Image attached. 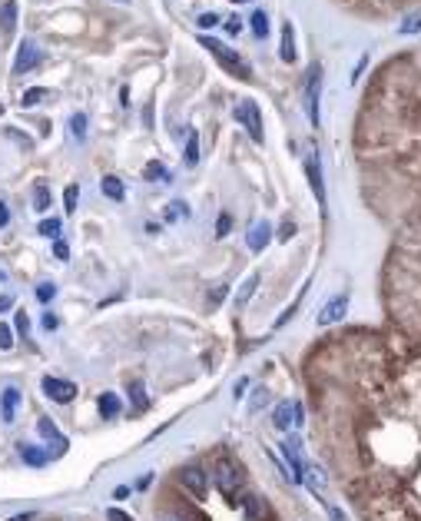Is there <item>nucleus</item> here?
Returning a JSON list of instances; mask_svg holds the SVG:
<instances>
[{"mask_svg": "<svg viewBox=\"0 0 421 521\" xmlns=\"http://www.w3.org/2000/svg\"><path fill=\"white\" fill-rule=\"evenodd\" d=\"M199 44H203L206 50H209V54L216 57V60H219V64H223V66H226V70H232V74H239V76H242V80H252V70H249V64H246V60H242V57H239V54H232V50H229L226 44H219V40H213V37H203Z\"/></svg>", "mask_w": 421, "mask_h": 521, "instance_id": "obj_1", "label": "nucleus"}, {"mask_svg": "<svg viewBox=\"0 0 421 521\" xmlns=\"http://www.w3.org/2000/svg\"><path fill=\"white\" fill-rule=\"evenodd\" d=\"M213 481H216V488L226 495V498H236L239 488H242V472H239L229 458H219L216 468H213Z\"/></svg>", "mask_w": 421, "mask_h": 521, "instance_id": "obj_2", "label": "nucleus"}, {"mask_svg": "<svg viewBox=\"0 0 421 521\" xmlns=\"http://www.w3.org/2000/svg\"><path fill=\"white\" fill-rule=\"evenodd\" d=\"M236 119L246 127L249 136H252L256 143L266 140V136H262V113H259V103H256V100H242V103L236 107Z\"/></svg>", "mask_w": 421, "mask_h": 521, "instance_id": "obj_3", "label": "nucleus"}, {"mask_svg": "<svg viewBox=\"0 0 421 521\" xmlns=\"http://www.w3.org/2000/svg\"><path fill=\"white\" fill-rule=\"evenodd\" d=\"M44 395H47V399H54V402H60V405H66V402H73L76 385H73V382H66V379H54V375H47V379H44Z\"/></svg>", "mask_w": 421, "mask_h": 521, "instance_id": "obj_4", "label": "nucleus"}, {"mask_svg": "<svg viewBox=\"0 0 421 521\" xmlns=\"http://www.w3.org/2000/svg\"><path fill=\"white\" fill-rule=\"evenodd\" d=\"M345 312H348V293H338L335 299H328V303L319 309V326H335Z\"/></svg>", "mask_w": 421, "mask_h": 521, "instance_id": "obj_5", "label": "nucleus"}, {"mask_svg": "<svg viewBox=\"0 0 421 521\" xmlns=\"http://www.w3.org/2000/svg\"><path fill=\"white\" fill-rule=\"evenodd\" d=\"M179 481H183V488H186V491H193L196 498H206V488H209V478H206L203 468H196V465L183 468V472H179Z\"/></svg>", "mask_w": 421, "mask_h": 521, "instance_id": "obj_6", "label": "nucleus"}, {"mask_svg": "<svg viewBox=\"0 0 421 521\" xmlns=\"http://www.w3.org/2000/svg\"><path fill=\"white\" fill-rule=\"evenodd\" d=\"M319 90H322V70L315 66L312 74H309V90H305V110H309V119H312L315 127H319Z\"/></svg>", "mask_w": 421, "mask_h": 521, "instance_id": "obj_7", "label": "nucleus"}, {"mask_svg": "<svg viewBox=\"0 0 421 521\" xmlns=\"http://www.w3.org/2000/svg\"><path fill=\"white\" fill-rule=\"evenodd\" d=\"M40 64V50L30 44V40H23L20 50H17V60H13V74H27L33 66Z\"/></svg>", "mask_w": 421, "mask_h": 521, "instance_id": "obj_8", "label": "nucleus"}, {"mask_svg": "<svg viewBox=\"0 0 421 521\" xmlns=\"http://www.w3.org/2000/svg\"><path fill=\"white\" fill-rule=\"evenodd\" d=\"M282 455H285V462L292 465V481H302L305 465H302V458H299V438H289V442L282 445Z\"/></svg>", "mask_w": 421, "mask_h": 521, "instance_id": "obj_9", "label": "nucleus"}, {"mask_svg": "<svg viewBox=\"0 0 421 521\" xmlns=\"http://www.w3.org/2000/svg\"><path fill=\"white\" fill-rule=\"evenodd\" d=\"M0 405H4V422L11 425L13 415H17V405H20V389H17V385H7L4 395H0Z\"/></svg>", "mask_w": 421, "mask_h": 521, "instance_id": "obj_10", "label": "nucleus"}, {"mask_svg": "<svg viewBox=\"0 0 421 521\" xmlns=\"http://www.w3.org/2000/svg\"><path fill=\"white\" fill-rule=\"evenodd\" d=\"M269 236H272V226L269 223H252V229H249V250L252 252H262V246L269 242Z\"/></svg>", "mask_w": 421, "mask_h": 521, "instance_id": "obj_11", "label": "nucleus"}, {"mask_svg": "<svg viewBox=\"0 0 421 521\" xmlns=\"http://www.w3.org/2000/svg\"><path fill=\"white\" fill-rule=\"evenodd\" d=\"M305 176H309V183H312V193L319 196V203H325V186H322V170L315 163V156L305 160Z\"/></svg>", "mask_w": 421, "mask_h": 521, "instance_id": "obj_12", "label": "nucleus"}, {"mask_svg": "<svg viewBox=\"0 0 421 521\" xmlns=\"http://www.w3.org/2000/svg\"><path fill=\"white\" fill-rule=\"evenodd\" d=\"M100 189H103V196H107V199H113V203H119V199L126 196V189H123V180H119V176H103V180H100Z\"/></svg>", "mask_w": 421, "mask_h": 521, "instance_id": "obj_13", "label": "nucleus"}, {"mask_svg": "<svg viewBox=\"0 0 421 521\" xmlns=\"http://www.w3.org/2000/svg\"><path fill=\"white\" fill-rule=\"evenodd\" d=\"M279 57L285 60V64H292L295 60V37H292V21L282 23V47H279Z\"/></svg>", "mask_w": 421, "mask_h": 521, "instance_id": "obj_14", "label": "nucleus"}, {"mask_svg": "<svg viewBox=\"0 0 421 521\" xmlns=\"http://www.w3.org/2000/svg\"><path fill=\"white\" fill-rule=\"evenodd\" d=\"M13 27H17V4L7 0V4L0 7V33L7 37V33H13Z\"/></svg>", "mask_w": 421, "mask_h": 521, "instance_id": "obj_15", "label": "nucleus"}, {"mask_svg": "<svg viewBox=\"0 0 421 521\" xmlns=\"http://www.w3.org/2000/svg\"><path fill=\"white\" fill-rule=\"evenodd\" d=\"M143 176H146V180H153V183H173V173H170V170H166L162 163H156V160H153V163H146Z\"/></svg>", "mask_w": 421, "mask_h": 521, "instance_id": "obj_16", "label": "nucleus"}, {"mask_svg": "<svg viewBox=\"0 0 421 521\" xmlns=\"http://www.w3.org/2000/svg\"><path fill=\"white\" fill-rule=\"evenodd\" d=\"M37 428H40V435H44V438H50V442H57V445H60V452H64V448H66V438H64V435H60V428H57V425L50 422V418H40V422H37Z\"/></svg>", "mask_w": 421, "mask_h": 521, "instance_id": "obj_17", "label": "nucleus"}, {"mask_svg": "<svg viewBox=\"0 0 421 521\" xmlns=\"http://www.w3.org/2000/svg\"><path fill=\"white\" fill-rule=\"evenodd\" d=\"M130 399H133V412H146V409H150V399H146L143 382H130Z\"/></svg>", "mask_w": 421, "mask_h": 521, "instance_id": "obj_18", "label": "nucleus"}, {"mask_svg": "<svg viewBox=\"0 0 421 521\" xmlns=\"http://www.w3.org/2000/svg\"><path fill=\"white\" fill-rule=\"evenodd\" d=\"M100 415H103V418H117L119 415V399L113 392H103V395H100Z\"/></svg>", "mask_w": 421, "mask_h": 521, "instance_id": "obj_19", "label": "nucleus"}, {"mask_svg": "<svg viewBox=\"0 0 421 521\" xmlns=\"http://www.w3.org/2000/svg\"><path fill=\"white\" fill-rule=\"evenodd\" d=\"M20 458H23V462H27V465H33V468L47 465V455H44V452H40V448H37V445H27V442H23V445H20Z\"/></svg>", "mask_w": 421, "mask_h": 521, "instance_id": "obj_20", "label": "nucleus"}, {"mask_svg": "<svg viewBox=\"0 0 421 521\" xmlns=\"http://www.w3.org/2000/svg\"><path fill=\"white\" fill-rule=\"evenodd\" d=\"M186 166H196L199 163V133L189 130V140H186V153H183Z\"/></svg>", "mask_w": 421, "mask_h": 521, "instance_id": "obj_21", "label": "nucleus"}, {"mask_svg": "<svg viewBox=\"0 0 421 521\" xmlns=\"http://www.w3.org/2000/svg\"><path fill=\"white\" fill-rule=\"evenodd\" d=\"M272 422H275V428H289V425H292V402H279V405H275Z\"/></svg>", "mask_w": 421, "mask_h": 521, "instance_id": "obj_22", "label": "nucleus"}, {"mask_svg": "<svg viewBox=\"0 0 421 521\" xmlns=\"http://www.w3.org/2000/svg\"><path fill=\"white\" fill-rule=\"evenodd\" d=\"M70 133H73V140H87V113H73L70 117Z\"/></svg>", "mask_w": 421, "mask_h": 521, "instance_id": "obj_23", "label": "nucleus"}, {"mask_svg": "<svg viewBox=\"0 0 421 521\" xmlns=\"http://www.w3.org/2000/svg\"><path fill=\"white\" fill-rule=\"evenodd\" d=\"M239 505H242V511H246V521H259L262 518V508H259V498H256V495H246Z\"/></svg>", "mask_w": 421, "mask_h": 521, "instance_id": "obj_24", "label": "nucleus"}, {"mask_svg": "<svg viewBox=\"0 0 421 521\" xmlns=\"http://www.w3.org/2000/svg\"><path fill=\"white\" fill-rule=\"evenodd\" d=\"M249 23H252V33H256L259 40H262V37H269V17H266V11H256Z\"/></svg>", "mask_w": 421, "mask_h": 521, "instance_id": "obj_25", "label": "nucleus"}, {"mask_svg": "<svg viewBox=\"0 0 421 521\" xmlns=\"http://www.w3.org/2000/svg\"><path fill=\"white\" fill-rule=\"evenodd\" d=\"M256 286H259V276H249L246 283H242V289H239V295H236V305H246L252 295H256Z\"/></svg>", "mask_w": 421, "mask_h": 521, "instance_id": "obj_26", "label": "nucleus"}, {"mask_svg": "<svg viewBox=\"0 0 421 521\" xmlns=\"http://www.w3.org/2000/svg\"><path fill=\"white\" fill-rule=\"evenodd\" d=\"M47 97H50V90H47V87H30L20 97V103H23V107H37V103H40V100H47Z\"/></svg>", "mask_w": 421, "mask_h": 521, "instance_id": "obj_27", "label": "nucleus"}, {"mask_svg": "<svg viewBox=\"0 0 421 521\" xmlns=\"http://www.w3.org/2000/svg\"><path fill=\"white\" fill-rule=\"evenodd\" d=\"M33 206L40 209V213H44V209H50V189H47V183H37V186H33Z\"/></svg>", "mask_w": 421, "mask_h": 521, "instance_id": "obj_28", "label": "nucleus"}, {"mask_svg": "<svg viewBox=\"0 0 421 521\" xmlns=\"http://www.w3.org/2000/svg\"><path fill=\"white\" fill-rule=\"evenodd\" d=\"M60 219H40V226H37V233H40V236H50V239H57L60 236Z\"/></svg>", "mask_w": 421, "mask_h": 521, "instance_id": "obj_29", "label": "nucleus"}, {"mask_svg": "<svg viewBox=\"0 0 421 521\" xmlns=\"http://www.w3.org/2000/svg\"><path fill=\"white\" fill-rule=\"evenodd\" d=\"M418 30H421V11L418 13H408V17H405V23L398 27V33H405V37H408V33H418Z\"/></svg>", "mask_w": 421, "mask_h": 521, "instance_id": "obj_30", "label": "nucleus"}, {"mask_svg": "<svg viewBox=\"0 0 421 521\" xmlns=\"http://www.w3.org/2000/svg\"><path fill=\"white\" fill-rule=\"evenodd\" d=\"M183 216H189V206H186V203H179V199H176V203H170V206H166V219H170V223H176V219H183Z\"/></svg>", "mask_w": 421, "mask_h": 521, "instance_id": "obj_31", "label": "nucleus"}, {"mask_svg": "<svg viewBox=\"0 0 421 521\" xmlns=\"http://www.w3.org/2000/svg\"><path fill=\"white\" fill-rule=\"evenodd\" d=\"M229 229H232V216L229 213H219V223H216V239H226Z\"/></svg>", "mask_w": 421, "mask_h": 521, "instance_id": "obj_32", "label": "nucleus"}, {"mask_svg": "<svg viewBox=\"0 0 421 521\" xmlns=\"http://www.w3.org/2000/svg\"><path fill=\"white\" fill-rule=\"evenodd\" d=\"M54 295H57V286L54 283H40V286H37V299H40V303H50Z\"/></svg>", "mask_w": 421, "mask_h": 521, "instance_id": "obj_33", "label": "nucleus"}, {"mask_svg": "<svg viewBox=\"0 0 421 521\" xmlns=\"http://www.w3.org/2000/svg\"><path fill=\"white\" fill-rule=\"evenodd\" d=\"M76 193H80L76 186H66V189H64V209H66V213H73V209H76Z\"/></svg>", "mask_w": 421, "mask_h": 521, "instance_id": "obj_34", "label": "nucleus"}, {"mask_svg": "<svg viewBox=\"0 0 421 521\" xmlns=\"http://www.w3.org/2000/svg\"><path fill=\"white\" fill-rule=\"evenodd\" d=\"M11 346H13V332H11V326H7V322H0V349L7 352Z\"/></svg>", "mask_w": 421, "mask_h": 521, "instance_id": "obj_35", "label": "nucleus"}, {"mask_svg": "<svg viewBox=\"0 0 421 521\" xmlns=\"http://www.w3.org/2000/svg\"><path fill=\"white\" fill-rule=\"evenodd\" d=\"M292 236H295V223H292V219H285V223H282V229H279V239H282V242H289Z\"/></svg>", "mask_w": 421, "mask_h": 521, "instance_id": "obj_36", "label": "nucleus"}, {"mask_svg": "<svg viewBox=\"0 0 421 521\" xmlns=\"http://www.w3.org/2000/svg\"><path fill=\"white\" fill-rule=\"evenodd\" d=\"M54 256H57V259H70V246H66L64 239H57V242H54Z\"/></svg>", "mask_w": 421, "mask_h": 521, "instance_id": "obj_37", "label": "nucleus"}, {"mask_svg": "<svg viewBox=\"0 0 421 521\" xmlns=\"http://www.w3.org/2000/svg\"><path fill=\"white\" fill-rule=\"evenodd\" d=\"M44 329L47 332H57V329H60V319H57L54 312H44Z\"/></svg>", "mask_w": 421, "mask_h": 521, "instance_id": "obj_38", "label": "nucleus"}, {"mask_svg": "<svg viewBox=\"0 0 421 521\" xmlns=\"http://www.w3.org/2000/svg\"><path fill=\"white\" fill-rule=\"evenodd\" d=\"M216 23H219V13H203V17H199V27H203V30L216 27Z\"/></svg>", "mask_w": 421, "mask_h": 521, "instance_id": "obj_39", "label": "nucleus"}, {"mask_svg": "<svg viewBox=\"0 0 421 521\" xmlns=\"http://www.w3.org/2000/svg\"><path fill=\"white\" fill-rule=\"evenodd\" d=\"M17 332H20V336L30 332V319H27V312H17Z\"/></svg>", "mask_w": 421, "mask_h": 521, "instance_id": "obj_40", "label": "nucleus"}, {"mask_svg": "<svg viewBox=\"0 0 421 521\" xmlns=\"http://www.w3.org/2000/svg\"><path fill=\"white\" fill-rule=\"evenodd\" d=\"M107 521H133V515H126V511H119V508H109Z\"/></svg>", "mask_w": 421, "mask_h": 521, "instance_id": "obj_41", "label": "nucleus"}, {"mask_svg": "<svg viewBox=\"0 0 421 521\" xmlns=\"http://www.w3.org/2000/svg\"><path fill=\"white\" fill-rule=\"evenodd\" d=\"M239 30H242V21H239V17H229V21H226V33H229V37H236Z\"/></svg>", "mask_w": 421, "mask_h": 521, "instance_id": "obj_42", "label": "nucleus"}, {"mask_svg": "<svg viewBox=\"0 0 421 521\" xmlns=\"http://www.w3.org/2000/svg\"><path fill=\"white\" fill-rule=\"evenodd\" d=\"M11 226V209H7V203H0V229Z\"/></svg>", "mask_w": 421, "mask_h": 521, "instance_id": "obj_43", "label": "nucleus"}, {"mask_svg": "<svg viewBox=\"0 0 421 521\" xmlns=\"http://www.w3.org/2000/svg\"><path fill=\"white\" fill-rule=\"evenodd\" d=\"M7 309H13V295L11 293H0V312H7Z\"/></svg>", "mask_w": 421, "mask_h": 521, "instance_id": "obj_44", "label": "nucleus"}, {"mask_svg": "<svg viewBox=\"0 0 421 521\" xmlns=\"http://www.w3.org/2000/svg\"><path fill=\"white\" fill-rule=\"evenodd\" d=\"M226 289H229V286H219L216 293H213V299H209V303H213V309H216V305L223 303V299H226Z\"/></svg>", "mask_w": 421, "mask_h": 521, "instance_id": "obj_45", "label": "nucleus"}, {"mask_svg": "<svg viewBox=\"0 0 421 521\" xmlns=\"http://www.w3.org/2000/svg\"><path fill=\"white\" fill-rule=\"evenodd\" d=\"M11 521H33V511H23V515H13Z\"/></svg>", "mask_w": 421, "mask_h": 521, "instance_id": "obj_46", "label": "nucleus"}, {"mask_svg": "<svg viewBox=\"0 0 421 521\" xmlns=\"http://www.w3.org/2000/svg\"><path fill=\"white\" fill-rule=\"evenodd\" d=\"M328 515H332V521H345V515H342L338 508H328Z\"/></svg>", "mask_w": 421, "mask_h": 521, "instance_id": "obj_47", "label": "nucleus"}, {"mask_svg": "<svg viewBox=\"0 0 421 521\" xmlns=\"http://www.w3.org/2000/svg\"><path fill=\"white\" fill-rule=\"evenodd\" d=\"M246 385H249L246 379H239V382H236V399H239V395H242V392H246Z\"/></svg>", "mask_w": 421, "mask_h": 521, "instance_id": "obj_48", "label": "nucleus"}, {"mask_svg": "<svg viewBox=\"0 0 421 521\" xmlns=\"http://www.w3.org/2000/svg\"><path fill=\"white\" fill-rule=\"evenodd\" d=\"M162 521H183V518H162Z\"/></svg>", "mask_w": 421, "mask_h": 521, "instance_id": "obj_49", "label": "nucleus"}, {"mask_svg": "<svg viewBox=\"0 0 421 521\" xmlns=\"http://www.w3.org/2000/svg\"><path fill=\"white\" fill-rule=\"evenodd\" d=\"M236 4H242V0H236Z\"/></svg>", "mask_w": 421, "mask_h": 521, "instance_id": "obj_50", "label": "nucleus"}]
</instances>
